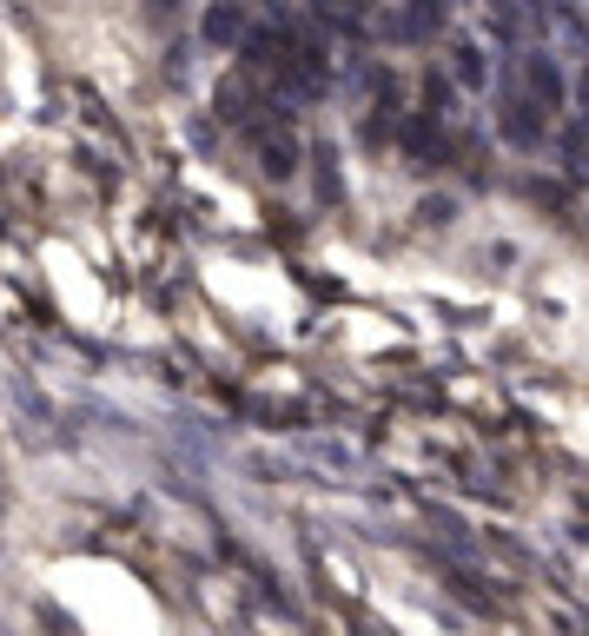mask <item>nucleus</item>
Returning <instances> with one entry per match:
<instances>
[{
    "mask_svg": "<svg viewBox=\"0 0 589 636\" xmlns=\"http://www.w3.org/2000/svg\"><path fill=\"white\" fill-rule=\"evenodd\" d=\"M251 152H259L266 180H292L298 173V133L285 120H251Z\"/></svg>",
    "mask_w": 589,
    "mask_h": 636,
    "instance_id": "f257e3e1",
    "label": "nucleus"
},
{
    "mask_svg": "<svg viewBox=\"0 0 589 636\" xmlns=\"http://www.w3.org/2000/svg\"><path fill=\"white\" fill-rule=\"evenodd\" d=\"M251 34V8L245 0H206V14H199V40L219 47V53H238Z\"/></svg>",
    "mask_w": 589,
    "mask_h": 636,
    "instance_id": "f03ea898",
    "label": "nucleus"
},
{
    "mask_svg": "<svg viewBox=\"0 0 589 636\" xmlns=\"http://www.w3.org/2000/svg\"><path fill=\"white\" fill-rule=\"evenodd\" d=\"M524 100H537L543 113H556L563 100H569V80H563V66H556V53L550 47H537V53H524Z\"/></svg>",
    "mask_w": 589,
    "mask_h": 636,
    "instance_id": "7ed1b4c3",
    "label": "nucleus"
},
{
    "mask_svg": "<svg viewBox=\"0 0 589 636\" xmlns=\"http://www.w3.org/2000/svg\"><path fill=\"white\" fill-rule=\"evenodd\" d=\"M496 126H503V139H511V146H537V139L550 133V113H543L537 100H524V94H511V100H503V107H496Z\"/></svg>",
    "mask_w": 589,
    "mask_h": 636,
    "instance_id": "20e7f679",
    "label": "nucleus"
},
{
    "mask_svg": "<svg viewBox=\"0 0 589 636\" xmlns=\"http://www.w3.org/2000/svg\"><path fill=\"white\" fill-rule=\"evenodd\" d=\"M563 53H576V60H589V21L569 8V0H550V8H543V21H537Z\"/></svg>",
    "mask_w": 589,
    "mask_h": 636,
    "instance_id": "39448f33",
    "label": "nucleus"
},
{
    "mask_svg": "<svg viewBox=\"0 0 589 636\" xmlns=\"http://www.w3.org/2000/svg\"><path fill=\"white\" fill-rule=\"evenodd\" d=\"M451 80L464 94H483V80H490V47L483 40H451Z\"/></svg>",
    "mask_w": 589,
    "mask_h": 636,
    "instance_id": "423d86ee",
    "label": "nucleus"
},
{
    "mask_svg": "<svg viewBox=\"0 0 589 636\" xmlns=\"http://www.w3.org/2000/svg\"><path fill=\"white\" fill-rule=\"evenodd\" d=\"M451 212H457L451 199H425V219H431V225H451Z\"/></svg>",
    "mask_w": 589,
    "mask_h": 636,
    "instance_id": "0eeeda50",
    "label": "nucleus"
},
{
    "mask_svg": "<svg viewBox=\"0 0 589 636\" xmlns=\"http://www.w3.org/2000/svg\"><path fill=\"white\" fill-rule=\"evenodd\" d=\"M576 113H582V120H589V66H582V73H576Z\"/></svg>",
    "mask_w": 589,
    "mask_h": 636,
    "instance_id": "6e6552de",
    "label": "nucleus"
},
{
    "mask_svg": "<svg viewBox=\"0 0 589 636\" xmlns=\"http://www.w3.org/2000/svg\"><path fill=\"white\" fill-rule=\"evenodd\" d=\"M180 8H193V0H152V14H180Z\"/></svg>",
    "mask_w": 589,
    "mask_h": 636,
    "instance_id": "1a4fd4ad",
    "label": "nucleus"
},
{
    "mask_svg": "<svg viewBox=\"0 0 589 636\" xmlns=\"http://www.w3.org/2000/svg\"><path fill=\"white\" fill-rule=\"evenodd\" d=\"M582 225H589V212H582Z\"/></svg>",
    "mask_w": 589,
    "mask_h": 636,
    "instance_id": "9d476101",
    "label": "nucleus"
}]
</instances>
